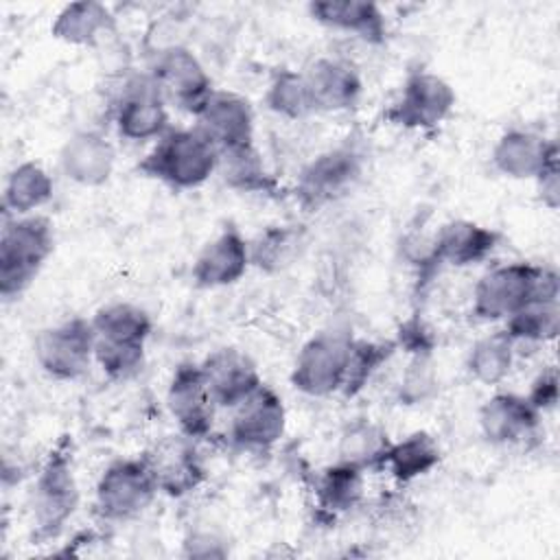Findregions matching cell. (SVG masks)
<instances>
[{
  "label": "cell",
  "mask_w": 560,
  "mask_h": 560,
  "mask_svg": "<svg viewBox=\"0 0 560 560\" xmlns=\"http://www.w3.org/2000/svg\"><path fill=\"white\" fill-rule=\"evenodd\" d=\"M142 455L153 470L160 494L179 499L206 481V464L197 451V440L179 431L158 440Z\"/></svg>",
  "instance_id": "14"
},
{
  "label": "cell",
  "mask_w": 560,
  "mask_h": 560,
  "mask_svg": "<svg viewBox=\"0 0 560 560\" xmlns=\"http://www.w3.org/2000/svg\"><path fill=\"white\" fill-rule=\"evenodd\" d=\"M57 162L68 182L81 188H98L114 175L116 147L98 129H77L63 140Z\"/></svg>",
  "instance_id": "18"
},
{
  "label": "cell",
  "mask_w": 560,
  "mask_h": 560,
  "mask_svg": "<svg viewBox=\"0 0 560 560\" xmlns=\"http://www.w3.org/2000/svg\"><path fill=\"white\" fill-rule=\"evenodd\" d=\"M455 105L457 92L442 74L411 70L383 118L405 131H431L453 114Z\"/></svg>",
  "instance_id": "9"
},
{
  "label": "cell",
  "mask_w": 560,
  "mask_h": 560,
  "mask_svg": "<svg viewBox=\"0 0 560 560\" xmlns=\"http://www.w3.org/2000/svg\"><path fill=\"white\" fill-rule=\"evenodd\" d=\"M352 339V330L343 326H330L311 335L298 350L291 365V387L311 398L339 394L346 378Z\"/></svg>",
  "instance_id": "6"
},
{
  "label": "cell",
  "mask_w": 560,
  "mask_h": 560,
  "mask_svg": "<svg viewBox=\"0 0 560 560\" xmlns=\"http://www.w3.org/2000/svg\"><path fill=\"white\" fill-rule=\"evenodd\" d=\"M560 160V149L553 138H547L538 131L512 127L505 129L492 151L490 162L497 173L508 179H536L542 168Z\"/></svg>",
  "instance_id": "20"
},
{
  "label": "cell",
  "mask_w": 560,
  "mask_h": 560,
  "mask_svg": "<svg viewBox=\"0 0 560 560\" xmlns=\"http://www.w3.org/2000/svg\"><path fill=\"white\" fill-rule=\"evenodd\" d=\"M217 175L230 190L247 192V195H271L276 192V186H278L256 142L221 149Z\"/></svg>",
  "instance_id": "28"
},
{
  "label": "cell",
  "mask_w": 560,
  "mask_h": 560,
  "mask_svg": "<svg viewBox=\"0 0 560 560\" xmlns=\"http://www.w3.org/2000/svg\"><path fill=\"white\" fill-rule=\"evenodd\" d=\"M392 444L389 433L370 418H357L343 424L337 438V462L350 464L363 472L381 468L383 455Z\"/></svg>",
  "instance_id": "30"
},
{
  "label": "cell",
  "mask_w": 560,
  "mask_h": 560,
  "mask_svg": "<svg viewBox=\"0 0 560 560\" xmlns=\"http://www.w3.org/2000/svg\"><path fill=\"white\" fill-rule=\"evenodd\" d=\"M55 252V228L44 214L2 217L0 295L15 300L37 280Z\"/></svg>",
  "instance_id": "3"
},
{
  "label": "cell",
  "mask_w": 560,
  "mask_h": 560,
  "mask_svg": "<svg viewBox=\"0 0 560 560\" xmlns=\"http://www.w3.org/2000/svg\"><path fill=\"white\" fill-rule=\"evenodd\" d=\"M79 501L81 492L74 475L72 440L68 435H61L42 462L31 488L28 508L35 527V538H57L68 525V521L74 516Z\"/></svg>",
  "instance_id": "4"
},
{
  "label": "cell",
  "mask_w": 560,
  "mask_h": 560,
  "mask_svg": "<svg viewBox=\"0 0 560 560\" xmlns=\"http://www.w3.org/2000/svg\"><path fill=\"white\" fill-rule=\"evenodd\" d=\"M212 400L219 409H234L262 385L256 361L236 346H221L199 361Z\"/></svg>",
  "instance_id": "19"
},
{
  "label": "cell",
  "mask_w": 560,
  "mask_h": 560,
  "mask_svg": "<svg viewBox=\"0 0 560 560\" xmlns=\"http://www.w3.org/2000/svg\"><path fill=\"white\" fill-rule=\"evenodd\" d=\"M306 249V232L295 223L267 225L249 241L252 267L265 273L289 269Z\"/></svg>",
  "instance_id": "29"
},
{
  "label": "cell",
  "mask_w": 560,
  "mask_h": 560,
  "mask_svg": "<svg viewBox=\"0 0 560 560\" xmlns=\"http://www.w3.org/2000/svg\"><path fill=\"white\" fill-rule=\"evenodd\" d=\"M438 368L431 350L411 352L396 387V400L405 407L429 402L438 394Z\"/></svg>",
  "instance_id": "36"
},
{
  "label": "cell",
  "mask_w": 560,
  "mask_h": 560,
  "mask_svg": "<svg viewBox=\"0 0 560 560\" xmlns=\"http://www.w3.org/2000/svg\"><path fill=\"white\" fill-rule=\"evenodd\" d=\"M503 330L514 343H547L560 332V300L536 298L503 322Z\"/></svg>",
  "instance_id": "33"
},
{
  "label": "cell",
  "mask_w": 560,
  "mask_h": 560,
  "mask_svg": "<svg viewBox=\"0 0 560 560\" xmlns=\"http://www.w3.org/2000/svg\"><path fill=\"white\" fill-rule=\"evenodd\" d=\"M363 490L365 472L335 459L317 477L315 501L324 514L339 516L354 510L363 501Z\"/></svg>",
  "instance_id": "31"
},
{
  "label": "cell",
  "mask_w": 560,
  "mask_h": 560,
  "mask_svg": "<svg viewBox=\"0 0 560 560\" xmlns=\"http://www.w3.org/2000/svg\"><path fill=\"white\" fill-rule=\"evenodd\" d=\"M160 494L147 457H118L109 462L94 483V514L107 523L140 516Z\"/></svg>",
  "instance_id": "7"
},
{
  "label": "cell",
  "mask_w": 560,
  "mask_h": 560,
  "mask_svg": "<svg viewBox=\"0 0 560 560\" xmlns=\"http://www.w3.org/2000/svg\"><path fill=\"white\" fill-rule=\"evenodd\" d=\"M184 553L192 558H221L228 553V547L219 534L197 529L184 538Z\"/></svg>",
  "instance_id": "38"
},
{
  "label": "cell",
  "mask_w": 560,
  "mask_h": 560,
  "mask_svg": "<svg viewBox=\"0 0 560 560\" xmlns=\"http://www.w3.org/2000/svg\"><path fill=\"white\" fill-rule=\"evenodd\" d=\"M442 462V448L429 431H411L387 446L381 470H387L398 483H411L433 472Z\"/></svg>",
  "instance_id": "27"
},
{
  "label": "cell",
  "mask_w": 560,
  "mask_h": 560,
  "mask_svg": "<svg viewBox=\"0 0 560 560\" xmlns=\"http://www.w3.org/2000/svg\"><path fill=\"white\" fill-rule=\"evenodd\" d=\"M168 103L144 72L122 74L109 98V118L120 138L129 142H155L171 129Z\"/></svg>",
  "instance_id": "8"
},
{
  "label": "cell",
  "mask_w": 560,
  "mask_h": 560,
  "mask_svg": "<svg viewBox=\"0 0 560 560\" xmlns=\"http://www.w3.org/2000/svg\"><path fill=\"white\" fill-rule=\"evenodd\" d=\"M249 267V238L238 225L228 223L199 249L190 278L197 289H223L236 284Z\"/></svg>",
  "instance_id": "17"
},
{
  "label": "cell",
  "mask_w": 560,
  "mask_h": 560,
  "mask_svg": "<svg viewBox=\"0 0 560 560\" xmlns=\"http://www.w3.org/2000/svg\"><path fill=\"white\" fill-rule=\"evenodd\" d=\"M525 396H527V400H529L540 413H547V411L556 409L558 396H560V389H558V370H556V365H547L545 370H540V372L536 374V378L532 381L529 392H527Z\"/></svg>",
  "instance_id": "37"
},
{
  "label": "cell",
  "mask_w": 560,
  "mask_h": 560,
  "mask_svg": "<svg viewBox=\"0 0 560 560\" xmlns=\"http://www.w3.org/2000/svg\"><path fill=\"white\" fill-rule=\"evenodd\" d=\"M560 300V276L553 267L512 260L479 276L472 287L470 315L477 322H505L527 302Z\"/></svg>",
  "instance_id": "1"
},
{
  "label": "cell",
  "mask_w": 560,
  "mask_h": 560,
  "mask_svg": "<svg viewBox=\"0 0 560 560\" xmlns=\"http://www.w3.org/2000/svg\"><path fill=\"white\" fill-rule=\"evenodd\" d=\"M118 28L114 11L105 2L79 0L63 4L52 22L50 35L68 46L94 48L114 37Z\"/></svg>",
  "instance_id": "24"
},
{
  "label": "cell",
  "mask_w": 560,
  "mask_h": 560,
  "mask_svg": "<svg viewBox=\"0 0 560 560\" xmlns=\"http://www.w3.org/2000/svg\"><path fill=\"white\" fill-rule=\"evenodd\" d=\"M219 149L195 125L171 127L136 164L138 173L173 190H192L217 175Z\"/></svg>",
  "instance_id": "2"
},
{
  "label": "cell",
  "mask_w": 560,
  "mask_h": 560,
  "mask_svg": "<svg viewBox=\"0 0 560 560\" xmlns=\"http://www.w3.org/2000/svg\"><path fill=\"white\" fill-rule=\"evenodd\" d=\"M265 107L284 120L311 116L313 103L302 70L276 68L265 88Z\"/></svg>",
  "instance_id": "35"
},
{
  "label": "cell",
  "mask_w": 560,
  "mask_h": 560,
  "mask_svg": "<svg viewBox=\"0 0 560 560\" xmlns=\"http://www.w3.org/2000/svg\"><path fill=\"white\" fill-rule=\"evenodd\" d=\"M313 103V114H341L359 105L363 96V77L359 68L343 59L322 55L302 70Z\"/></svg>",
  "instance_id": "15"
},
{
  "label": "cell",
  "mask_w": 560,
  "mask_h": 560,
  "mask_svg": "<svg viewBox=\"0 0 560 560\" xmlns=\"http://www.w3.org/2000/svg\"><path fill=\"white\" fill-rule=\"evenodd\" d=\"M308 18L330 31L348 33L365 44L381 46L387 42V18L370 0H313L306 4Z\"/></svg>",
  "instance_id": "23"
},
{
  "label": "cell",
  "mask_w": 560,
  "mask_h": 560,
  "mask_svg": "<svg viewBox=\"0 0 560 560\" xmlns=\"http://www.w3.org/2000/svg\"><path fill=\"white\" fill-rule=\"evenodd\" d=\"M164 400L179 433L197 442L212 433L214 411L219 407L212 400L199 363L182 361L175 365Z\"/></svg>",
  "instance_id": "13"
},
{
  "label": "cell",
  "mask_w": 560,
  "mask_h": 560,
  "mask_svg": "<svg viewBox=\"0 0 560 560\" xmlns=\"http://www.w3.org/2000/svg\"><path fill=\"white\" fill-rule=\"evenodd\" d=\"M55 195V179L44 164L24 160L15 164L2 186V217L37 214Z\"/></svg>",
  "instance_id": "25"
},
{
  "label": "cell",
  "mask_w": 560,
  "mask_h": 560,
  "mask_svg": "<svg viewBox=\"0 0 560 560\" xmlns=\"http://www.w3.org/2000/svg\"><path fill=\"white\" fill-rule=\"evenodd\" d=\"M368 162L361 138L348 136L341 142L313 155L298 173L293 195L304 210H319L346 197L363 177Z\"/></svg>",
  "instance_id": "5"
},
{
  "label": "cell",
  "mask_w": 560,
  "mask_h": 560,
  "mask_svg": "<svg viewBox=\"0 0 560 560\" xmlns=\"http://www.w3.org/2000/svg\"><path fill=\"white\" fill-rule=\"evenodd\" d=\"M501 232L470 219H451L429 241L427 267H472L492 256Z\"/></svg>",
  "instance_id": "16"
},
{
  "label": "cell",
  "mask_w": 560,
  "mask_h": 560,
  "mask_svg": "<svg viewBox=\"0 0 560 560\" xmlns=\"http://www.w3.org/2000/svg\"><path fill=\"white\" fill-rule=\"evenodd\" d=\"M195 127L214 142V147L232 149L254 142L256 114L243 94L230 90H214L195 116Z\"/></svg>",
  "instance_id": "21"
},
{
  "label": "cell",
  "mask_w": 560,
  "mask_h": 560,
  "mask_svg": "<svg viewBox=\"0 0 560 560\" xmlns=\"http://www.w3.org/2000/svg\"><path fill=\"white\" fill-rule=\"evenodd\" d=\"M287 431V407L282 396L269 387L260 385L243 402L232 409L228 438L230 442L249 453L271 451Z\"/></svg>",
  "instance_id": "12"
},
{
  "label": "cell",
  "mask_w": 560,
  "mask_h": 560,
  "mask_svg": "<svg viewBox=\"0 0 560 560\" xmlns=\"http://www.w3.org/2000/svg\"><path fill=\"white\" fill-rule=\"evenodd\" d=\"M396 350H398L396 339H357L354 337L350 346L341 394L346 398L359 396L370 385V381L378 374V370L385 368V363H389Z\"/></svg>",
  "instance_id": "34"
},
{
  "label": "cell",
  "mask_w": 560,
  "mask_h": 560,
  "mask_svg": "<svg viewBox=\"0 0 560 560\" xmlns=\"http://www.w3.org/2000/svg\"><path fill=\"white\" fill-rule=\"evenodd\" d=\"M42 372L55 381H79L94 363V328L90 317L72 315L42 328L33 341Z\"/></svg>",
  "instance_id": "10"
},
{
  "label": "cell",
  "mask_w": 560,
  "mask_h": 560,
  "mask_svg": "<svg viewBox=\"0 0 560 560\" xmlns=\"http://www.w3.org/2000/svg\"><path fill=\"white\" fill-rule=\"evenodd\" d=\"M534 184H536L542 206L549 210H558V206H560V160L551 162L547 168H542L538 173V177L534 179Z\"/></svg>",
  "instance_id": "39"
},
{
  "label": "cell",
  "mask_w": 560,
  "mask_h": 560,
  "mask_svg": "<svg viewBox=\"0 0 560 560\" xmlns=\"http://www.w3.org/2000/svg\"><path fill=\"white\" fill-rule=\"evenodd\" d=\"M542 413L525 394L497 392L486 398L477 411V424L486 442L494 446L518 444L532 438L540 427Z\"/></svg>",
  "instance_id": "22"
},
{
  "label": "cell",
  "mask_w": 560,
  "mask_h": 560,
  "mask_svg": "<svg viewBox=\"0 0 560 560\" xmlns=\"http://www.w3.org/2000/svg\"><path fill=\"white\" fill-rule=\"evenodd\" d=\"M516 343L503 328L472 341L466 354V372L481 385H499L514 368Z\"/></svg>",
  "instance_id": "32"
},
{
  "label": "cell",
  "mask_w": 560,
  "mask_h": 560,
  "mask_svg": "<svg viewBox=\"0 0 560 560\" xmlns=\"http://www.w3.org/2000/svg\"><path fill=\"white\" fill-rule=\"evenodd\" d=\"M147 72L160 88L166 103L192 118L217 90L201 59L182 42L153 52Z\"/></svg>",
  "instance_id": "11"
},
{
  "label": "cell",
  "mask_w": 560,
  "mask_h": 560,
  "mask_svg": "<svg viewBox=\"0 0 560 560\" xmlns=\"http://www.w3.org/2000/svg\"><path fill=\"white\" fill-rule=\"evenodd\" d=\"M92 328L94 339L101 343L125 346V348H147L153 332V317L147 308L133 302H109L94 311Z\"/></svg>",
  "instance_id": "26"
}]
</instances>
